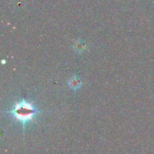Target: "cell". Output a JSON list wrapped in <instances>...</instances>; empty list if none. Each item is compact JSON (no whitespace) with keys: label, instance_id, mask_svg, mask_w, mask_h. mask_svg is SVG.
<instances>
[{"label":"cell","instance_id":"6da1fadb","mask_svg":"<svg viewBox=\"0 0 154 154\" xmlns=\"http://www.w3.org/2000/svg\"><path fill=\"white\" fill-rule=\"evenodd\" d=\"M5 112L10 114L15 120L19 121L22 124L24 133L27 123L34 120L41 111H39L32 102L23 99L20 102H16L11 109Z\"/></svg>","mask_w":154,"mask_h":154},{"label":"cell","instance_id":"7a4b0ae2","mask_svg":"<svg viewBox=\"0 0 154 154\" xmlns=\"http://www.w3.org/2000/svg\"><path fill=\"white\" fill-rule=\"evenodd\" d=\"M68 84L72 90H78L82 86V82L79 79V78H78L77 76H74L73 78L69 80Z\"/></svg>","mask_w":154,"mask_h":154}]
</instances>
